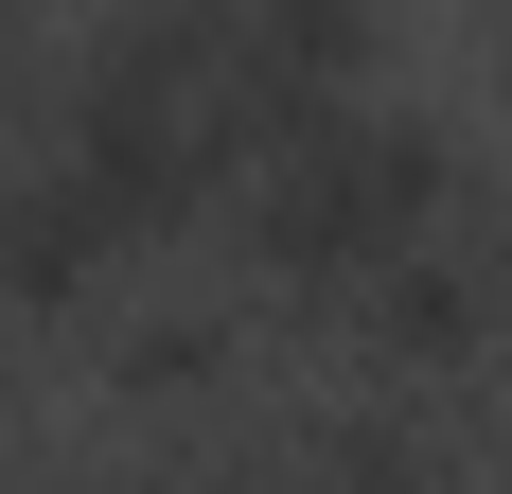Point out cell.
Instances as JSON below:
<instances>
[{"instance_id":"2","label":"cell","mask_w":512,"mask_h":494,"mask_svg":"<svg viewBox=\"0 0 512 494\" xmlns=\"http://www.w3.org/2000/svg\"><path fill=\"white\" fill-rule=\"evenodd\" d=\"M336 336H354V371H371L389 406L495 389V353H512V195H495V177H460L442 230H407L354 300H336Z\"/></svg>"},{"instance_id":"5","label":"cell","mask_w":512,"mask_h":494,"mask_svg":"<svg viewBox=\"0 0 512 494\" xmlns=\"http://www.w3.org/2000/svg\"><path fill=\"white\" fill-rule=\"evenodd\" d=\"M36 494H265L248 442H177V459H89V477H36Z\"/></svg>"},{"instance_id":"6","label":"cell","mask_w":512,"mask_h":494,"mask_svg":"<svg viewBox=\"0 0 512 494\" xmlns=\"http://www.w3.org/2000/svg\"><path fill=\"white\" fill-rule=\"evenodd\" d=\"M18 406H36V336H0V424H18Z\"/></svg>"},{"instance_id":"9","label":"cell","mask_w":512,"mask_h":494,"mask_svg":"<svg viewBox=\"0 0 512 494\" xmlns=\"http://www.w3.org/2000/svg\"><path fill=\"white\" fill-rule=\"evenodd\" d=\"M495 36H512V0H495Z\"/></svg>"},{"instance_id":"7","label":"cell","mask_w":512,"mask_h":494,"mask_svg":"<svg viewBox=\"0 0 512 494\" xmlns=\"http://www.w3.org/2000/svg\"><path fill=\"white\" fill-rule=\"evenodd\" d=\"M18 18H36V0H0V36H18Z\"/></svg>"},{"instance_id":"3","label":"cell","mask_w":512,"mask_h":494,"mask_svg":"<svg viewBox=\"0 0 512 494\" xmlns=\"http://www.w3.org/2000/svg\"><path fill=\"white\" fill-rule=\"evenodd\" d=\"M248 353H265V300L248 283H195V265H142L124 300H89V371L142 406V424L248 406Z\"/></svg>"},{"instance_id":"1","label":"cell","mask_w":512,"mask_h":494,"mask_svg":"<svg viewBox=\"0 0 512 494\" xmlns=\"http://www.w3.org/2000/svg\"><path fill=\"white\" fill-rule=\"evenodd\" d=\"M477 159L442 106L407 89H354V106H283L248 159H230V195H212V230H230V283L265 300V318H336V300L389 265L407 230H442V195H460Z\"/></svg>"},{"instance_id":"4","label":"cell","mask_w":512,"mask_h":494,"mask_svg":"<svg viewBox=\"0 0 512 494\" xmlns=\"http://www.w3.org/2000/svg\"><path fill=\"white\" fill-rule=\"evenodd\" d=\"M212 36H230V89H248L265 124L389 89V0H212Z\"/></svg>"},{"instance_id":"8","label":"cell","mask_w":512,"mask_h":494,"mask_svg":"<svg viewBox=\"0 0 512 494\" xmlns=\"http://www.w3.org/2000/svg\"><path fill=\"white\" fill-rule=\"evenodd\" d=\"M495 389H512V353H495Z\"/></svg>"}]
</instances>
